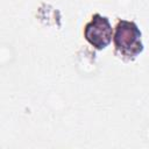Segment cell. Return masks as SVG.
Masks as SVG:
<instances>
[{
  "label": "cell",
  "instance_id": "6da1fadb",
  "mask_svg": "<svg viewBox=\"0 0 149 149\" xmlns=\"http://www.w3.org/2000/svg\"><path fill=\"white\" fill-rule=\"evenodd\" d=\"M142 34L134 21L119 19L114 27V55L125 63L133 62L143 51Z\"/></svg>",
  "mask_w": 149,
  "mask_h": 149
},
{
  "label": "cell",
  "instance_id": "7a4b0ae2",
  "mask_svg": "<svg viewBox=\"0 0 149 149\" xmlns=\"http://www.w3.org/2000/svg\"><path fill=\"white\" fill-rule=\"evenodd\" d=\"M84 38L95 50H104L112 41L113 29L108 17L94 13L84 27Z\"/></svg>",
  "mask_w": 149,
  "mask_h": 149
}]
</instances>
